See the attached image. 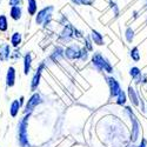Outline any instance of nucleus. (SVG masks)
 Here are the masks:
<instances>
[{
  "label": "nucleus",
  "mask_w": 147,
  "mask_h": 147,
  "mask_svg": "<svg viewBox=\"0 0 147 147\" xmlns=\"http://www.w3.org/2000/svg\"><path fill=\"white\" fill-rule=\"evenodd\" d=\"M125 112L128 115L129 120H131V124H132V128H131V141L132 144L137 142L140 138V134H141V126H140V122L139 119L137 118V115L134 114L133 109L131 107H125Z\"/></svg>",
  "instance_id": "obj_1"
},
{
  "label": "nucleus",
  "mask_w": 147,
  "mask_h": 147,
  "mask_svg": "<svg viewBox=\"0 0 147 147\" xmlns=\"http://www.w3.org/2000/svg\"><path fill=\"white\" fill-rule=\"evenodd\" d=\"M79 39V38H82V33L76 28L74 26L72 25V24H66V25L64 26L63 31H61L60 35H59V41L61 42H69L71 40L73 39Z\"/></svg>",
  "instance_id": "obj_2"
},
{
  "label": "nucleus",
  "mask_w": 147,
  "mask_h": 147,
  "mask_svg": "<svg viewBox=\"0 0 147 147\" xmlns=\"http://www.w3.org/2000/svg\"><path fill=\"white\" fill-rule=\"evenodd\" d=\"M92 64L98 71H105L106 73H112L113 72V66L109 63V60L106 59L100 52H95L92 57Z\"/></svg>",
  "instance_id": "obj_3"
},
{
  "label": "nucleus",
  "mask_w": 147,
  "mask_h": 147,
  "mask_svg": "<svg viewBox=\"0 0 147 147\" xmlns=\"http://www.w3.org/2000/svg\"><path fill=\"white\" fill-rule=\"evenodd\" d=\"M53 11H54V7L52 5L46 6V7L41 8L40 11H38L35 14V24L36 25H44V26H46L47 24H50V21L52 19Z\"/></svg>",
  "instance_id": "obj_4"
},
{
  "label": "nucleus",
  "mask_w": 147,
  "mask_h": 147,
  "mask_svg": "<svg viewBox=\"0 0 147 147\" xmlns=\"http://www.w3.org/2000/svg\"><path fill=\"white\" fill-rule=\"evenodd\" d=\"M30 119V113L24 117V119L19 124V142L22 147H26L28 145V138H27V124Z\"/></svg>",
  "instance_id": "obj_5"
},
{
  "label": "nucleus",
  "mask_w": 147,
  "mask_h": 147,
  "mask_svg": "<svg viewBox=\"0 0 147 147\" xmlns=\"http://www.w3.org/2000/svg\"><path fill=\"white\" fill-rule=\"evenodd\" d=\"M106 81H107V85L109 87V94H111V98H117V95L122 91L119 81L113 77H106Z\"/></svg>",
  "instance_id": "obj_6"
},
{
  "label": "nucleus",
  "mask_w": 147,
  "mask_h": 147,
  "mask_svg": "<svg viewBox=\"0 0 147 147\" xmlns=\"http://www.w3.org/2000/svg\"><path fill=\"white\" fill-rule=\"evenodd\" d=\"M80 53H81V48L77 44H72V45L67 46L66 50H65V57H67L71 60L79 59L80 58Z\"/></svg>",
  "instance_id": "obj_7"
},
{
  "label": "nucleus",
  "mask_w": 147,
  "mask_h": 147,
  "mask_svg": "<svg viewBox=\"0 0 147 147\" xmlns=\"http://www.w3.org/2000/svg\"><path fill=\"white\" fill-rule=\"evenodd\" d=\"M42 100H41V96H40V94L39 93H34L31 98H30V100L27 101V104H26V107H25V111L26 112H32L33 109L38 106L40 102H41Z\"/></svg>",
  "instance_id": "obj_8"
},
{
  "label": "nucleus",
  "mask_w": 147,
  "mask_h": 147,
  "mask_svg": "<svg viewBox=\"0 0 147 147\" xmlns=\"http://www.w3.org/2000/svg\"><path fill=\"white\" fill-rule=\"evenodd\" d=\"M127 98L128 100L131 101V104L134 106V107H138L140 105V98H139V94L138 92L136 91L133 86H128V90H127Z\"/></svg>",
  "instance_id": "obj_9"
},
{
  "label": "nucleus",
  "mask_w": 147,
  "mask_h": 147,
  "mask_svg": "<svg viewBox=\"0 0 147 147\" xmlns=\"http://www.w3.org/2000/svg\"><path fill=\"white\" fill-rule=\"evenodd\" d=\"M44 68H45V63H41L39 65V67L36 68V72H35V74L32 79V82H31V90L32 91H35L36 88H38L39 82H40V78H41V72H42Z\"/></svg>",
  "instance_id": "obj_10"
},
{
  "label": "nucleus",
  "mask_w": 147,
  "mask_h": 147,
  "mask_svg": "<svg viewBox=\"0 0 147 147\" xmlns=\"http://www.w3.org/2000/svg\"><path fill=\"white\" fill-rule=\"evenodd\" d=\"M22 16V8L21 6H11L9 8V17L14 21H18L21 19Z\"/></svg>",
  "instance_id": "obj_11"
},
{
  "label": "nucleus",
  "mask_w": 147,
  "mask_h": 147,
  "mask_svg": "<svg viewBox=\"0 0 147 147\" xmlns=\"http://www.w3.org/2000/svg\"><path fill=\"white\" fill-rule=\"evenodd\" d=\"M16 84V69L14 67H8L7 74H6V85L8 87L14 86Z\"/></svg>",
  "instance_id": "obj_12"
},
{
  "label": "nucleus",
  "mask_w": 147,
  "mask_h": 147,
  "mask_svg": "<svg viewBox=\"0 0 147 147\" xmlns=\"http://www.w3.org/2000/svg\"><path fill=\"white\" fill-rule=\"evenodd\" d=\"M90 36H91V40H92L95 45H98V46L104 45V35H102L100 32H98L96 30H92Z\"/></svg>",
  "instance_id": "obj_13"
},
{
  "label": "nucleus",
  "mask_w": 147,
  "mask_h": 147,
  "mask_svg": "<svg viewBox=\"0 0 147 147\" xmlns=\"http://www.w3.org/2000/svg\"><path fill=\"white\" fill-rule=\"evenodd\" d=\"M11 57V50H9V45L3 44L0 45V60L6 61Z\"/></svg>",
  "instance_id": "obj_14"
},
{
  "label": "nucleus",
  "mask_w": 147,
  "mask_h": 147,
  "mask_svg": "<svg viewBox=\"0 0 147 147\" xmlns=\"http://www.w3.org/2000/svg\"><path fill=\"white\" fill-rule=\"evenodd\" d=\"M27 12L30 16H35L38 12V1L36 0H27Z\"/></svg>",
  "instance_id": "obj_15"
},
{
  "label": "nucleus",
  "mask_w": 147,
  "mask_h": 147,
  "mask_svg": "<svg viewBox=\"0 0 147 147\" xmlns=\"http://www.w3.org/2000/svg\"><path fill=\"white\" fill-rule=\"evenodd\" d=\"M21 40H22V35L20 32H14L11 36V45L13 47H18L20 44H21Z\"/></svg>",
  "instance_id": "obj_16"
},
{
  "label": "nucleus",
  "mask_w": 147,
  "mask_h": 147,
  "mask_svg": "<svg viewBox=\"0 0 147 147\" xmlns=\"http://www.w3.org/2000/svg\"><path fill=\"white\" fill-rule=\"evenodd\" d=\"M129 57H131V59L134 61V63H139V61L141 60V53H140V50H139L138 46L133 47L132 50H131Z\"/></svg>",
  "instance_id": "obj_17"
},
{
  "label": "nucleus",
  "mask_w": 147,
  "mask_h": 147,
  "mask_svg": "<svg viewBox=\"0 0 147 147\" xmlns=\"http://www.w3.org/2000/svg\"><path fill=\"white\" fill-rule=\"evenodd\" d=\"M31 63H32V55L31 53H27L24 57V73L25 74H28L31 71Z\"/></svg>",
  "instance_id": "obj_18"
},
{
  "label": "nucleus",
  "mask_w": 147,
  "mask_h": 147,
  "mask_svg": "<svg viewBox=\"0 0 147 147\" xmlns=\"http://www.w3.org/2000/svg\"><path fill=\"white\" fill-rule=\"evenodd\" d=\"M127 94L124 92V91H121L118 95H117V104L120 105V106H125L126 102H127Z\"/></svg>",
  "instance_id": "obj_19"
},
{
  "label": "nucleus",
  "mask_w": 147,
  "mask_h": 147,
  "mask_svg": "<svg viewBox=\"0 0 147 147\" xmlns=\"http://www.w3.org/2000/svg\"><path fill=\"white\" fill-rule=\"evenodd\" d=\"M141 74H142L141 69H140L139 67H137V66H133V67L129 69V76H131V78H132L134 81H136Z\"/></svg>",
  "instance_id": "obj_20"
},
{
  "label": "nucleus",
  "mask_w": 147,
  "mask_h": 147,
  "mask_svg": "<svg viewBox=\"0 0 147 147\" xmlns=\"http://www.w3.org/2000/svg\"><path fill=\"white\" fill-rule=\"evenodd\" d=\"M19 108H20V101L18 100H14L11 105V108H9V113L12 117H17V114L19 113Z\"/></svg>",
  "instance_id": "obj_21"
},
{
  "label": "nucleus",
  "mask_w": 147,
  "mask_h": 147,
  "mask_svg": "<svg viewBox=\"0 0 147 147\" xmlns=\"http://www.w3.org/2000/svg\"><path fill=\"white\" fill-rule=\"evenodd\" d=\"M64 55H65V50H63L61 47H57L55 50L53 51L51 58H52L53 60H59L60 58H63Z\"/></svg>",
  "instance_id": "obj_22"
},
{
  "label": "nucleus",
  "mask_w": 147,
  "mask_h": 147,
  "mask_svg": "<svg viewBox=\"0 0 147 147\" xmlns=\"http://www.w3.org/2000/svg\"><path fill=\"white\" fill-rule=\"evenodd\" d=\"M8 30V20L6 16H0V32H6Z\"/></svg>",
  "instance_id": "obj_23"
},
{
  "label": "nucleus",
  "mask_w": 147,
  "mask_h": 147,
  "mask_svg": "<svg viewBox=\"0 0 147 147\" xmlns=\"http://www.w3.org/2000/svg\"><path fill=\"white\" fill-rule=\"evenodd\" d=\"M125 38L127 40V42H132L134 39V30L132 27H127L125 31Z\"/></svg>",
  "instance_id": "obj_24"
},
{
  "label": "nucleus",
  "mask_w": 147,
  "mask_h": 147,
  "mask_svg": "<svg viewBox=\"0 0 147 147\" xmlns=\"http://www.w3.org/2000/svg\"><path fill=\"white\" fill-rule=\"evenodd\" d=\"M71 1H72V4H74L77 6H82V5L90 6L93 4V0H71Z\"/></svg>",
  "instance_id": "obj_25"
},
{
  "label": "nucleus",
  "mask_w": 147,
  "mask_h": 147,
  "mask_svg": "<svg viewBox=\"0 0 147 147\" xmlns=\"http://www.w3.org/2000/svg\"><path fill=\"white\" fill-rule=\"evenodd\" d=\"M93 41L91 40V36H85V48L88 51V52H92L93 51Z\"/></svg>",
  "instance_id": "obj_26"
},
{
  "label": "nucleus",
  "mask_w": 147,
  "mask_h": 147,
  "mask_svg": "<svg viewBox=\"0 0 147 147\" xmlns=\"http://www.w3.org/2000/svg\"><path fill=\"white\" fill-rule=\"evenodd\" d=\"M109 6H111V8H112V11H113L114 16L118 17V16H119V7H118L117 3H115V1H112V0H109Z\"/></svg>",
  "instance_id": "obj_27"
},
{
  "label": "nucleus",
  "mask_w": 147,
  "mask_h": 147,
  "mask_svg": "<svg viewBox=\"0 0 147 147\" xmlns=\"http://www.w3.org/2000/svg\"><path fill=\"white\" fill-rule=\"evenodd\" d=\"M88 59V51L86 50V48H81V53H80V58H79V60H81V61H86Z\"/></svg>",
  "instance_id": "obj_28"
},
{
  "label": "nucleus",
  "mask_w": 147,
  "mask_h": 147,
  "mask_svg": "<svg viewBox=\"0 0 147 147\" xmlns=\"http://www.w3.org/2000/svg\"><path fill=\"white\" fill-rule=\"evenodd\" d=\"M22 0H8L9 6H21Z\"/></svg>",
  "instance_id": "obj_29"
},
{
  "label": "nucleus",
  "mask_w": 147,
  "mask_h": 147,
  "mask_svg": "<svg viewBox=\"0 0 147 147\" xmlns=\"http://www.w3.org/2000/svg\"><path fill=\"white\" fill-rule=\"evenodd\" d=\"M137 147H147V139L146 138H141V141L139 142V145Z\"/></svg>",
  "instance_id": "obj_30"
},
{
  "label": "nucleus",
  "mask_w": 147,
  "mask_h": 147,
  "mask_svg": "<svg viewBox=\"0 0 147 147\" xmlns=\"http://www.w3.org/2000/svg\"><path fill=\"white\" fill-rule=\"evenodd\" d=\"M11 57H12V58H19V57H20V52L16 51V52H14V54H12Z\"/></svg>",
  "instance_id": "obj_31"
},
{
  "label": "nucleus",
  "mask_w": 147,
  "mask_h": 147,
  "mask_svg": "<svg viewBox=\"0 0 147 147\" xmlns=\"http://www.w3.org/2000/svg\"><path fill=\"white\" fill-rule=\"evenodd\" d=\"M128 147H137V146H134V145L132 144V146H128Z\"/></svg>",
  "instance_id": "obj_32"
},
{
  "label": "nucleus",
  "mask_w": 147,
  "mask_h": 147,
  "mask_svg": "<svg viewBox=\"0 0 147 147\" xmlns=\"http://www.w3.org/2000/svg\"><path fill=\"white\" fill-rule=\"evenodd\" d=\"M145 112H147V106H146V107H145Z\"/></svg>",
  "instance_id": "obj_33"
},
{
  "label": "nucleus",
  "mask_w": 147,
  "mask_h": 147,
  "mask_svg": "<svg viewBox=\"0 0 147 147\" xmlns=\"http://www.w3.org/2000/svg\"><path fill=\"white\" fill-rule=\"evenodd\" d=\"M146 7H147V4H146Z\"/></svg>",
  "instance_id": "obj_34"
}]
</instances>
